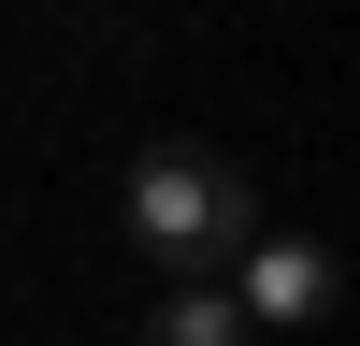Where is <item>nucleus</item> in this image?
<instances>
[{"label":"nucleus","mask_w":360,"mask_h":346,"mask_svg":"<svg viewBox=\"0 0 360 346\" xmlns=\"http://www.w3.org/2000/svg\"><path fill=\"white\" fill-rule=\"evenodd\" d=\"M259 173L245 159H217V144H159V159L130 173V245L144 260H173V274H188V260H231V245H259Z\"/></svg>","instance_id":"nucleus-1"},{"label":"nucleus","mask_w":360,"mask_h":346,"mask_svg":"<svg viewBox=\"0 0 360 346\" xmlns=\"http://www.w3.org/2000/svg\"><path fill=\"white\" fill-rule=\"evenodd\" d=\"M245 260V332L259 317H274V332H317V317H332V245H317V231H259V245H231Z\"/></svg>","instance_id":"nucleus-2"},{"label":"nucleus","mask_w":360,"mask_h":346,"mask_svg":"<svg viewBox=\"0 0 360 346\" xmlns=\"http://www.w3.org/2000/svg\"><path fill=\"white\" fill-rule=\"evenodd\" d=\"M144 346H245V317H231L217 288H173V303L144 317Z\"/></svg>","instance_id":"nucleus-3"}]
</instances>
